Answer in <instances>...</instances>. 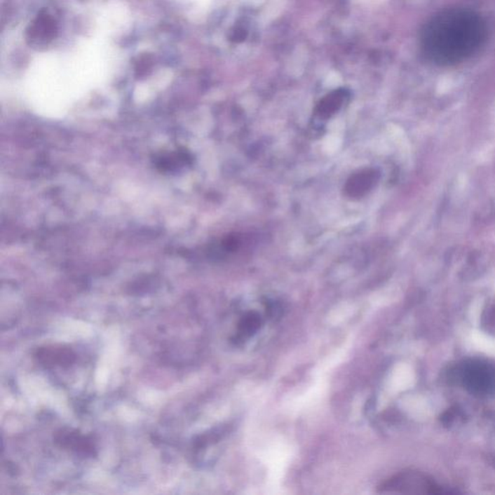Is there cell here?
Listing matches in <instances>:
<instances>
[{"label":"cell","instance_id":"52a82bcc","mask_svg":"<svg viewBox=\"0 0 495 495\" xmlns=\"http://www.w3.org/2000/svg\"><path fill=\"white\" fill-rule=\"evenodd\" d=\"M349 92L346 89H338L332 91L328 95L324 97L316 108V116L320 118L327 119L334 116L344 103L348 101Z\"/></svg>","mask_w":495,"mask_h":495},{"label":"cell","instance_id":"6da1fadb","mask_svg":"<svg viewBox=\"0 0 495 495\" xmlns=\"http://www.w3.org/2000/svg\"><path fill=\"white\" fill-rule=\"evenodd\" d=\"M487 25L478 14L468 9L440 12L428 20L421 33V50L435 65H456L471 57L484 45Z\"/></svg>","mask_w":495,"mask_h":495},{"label":"cell","instance_id":"5b68a950","mask_svg":"<svg viewBox=\"0 0 495 495\" xmlns=\"http://www.w3.org/2000/svg\"><path fill=\"white\" fill-rule=\"evenodd\" d=\"M264 316H267V313ZM264 316L255 311L245 313L239 320L234 341L236 343L243 344L257 335V332L264 327Z\"/></svg>","mask_w":495,"mask_h":495},{"label":"cell","instance_id":"3957f363","mask_svg":"<svg viewBox=\"0 0 495 495\" xmlns=\"http://www.w3.org/2000/svg\"><path fill=\"white\" fill-rule=\"evenodd\" d=\"M384 494H442L440 487L418 472H402L391 477L379 487Z\"/></svg>","mask_w":495,"mask_h":495},{"label":"cell","instance_id":"8992f818","mask_svg":"<svg viewBox=\"0 0 495 495\" xmlns=\"http://www.w3.org/2000/svg\"><path fill=\"white\" fill-rule=\"evenodd\" d=\"M56 25L55 20L48 15H41L30 27L28 32V40L32 45L48 44L55 36Z\"/></svg>","mask_w":495,"mask_h":495},{"label":"cell","instance_id":"277c9868","mask_svg":"<svg viewBox=\"0 0 495 495\" xmlns=\"http://www.w3.org/2000/svg\"><path fill=\"white\" fill-rule=\"evenodd\" d=\"M379 172L374 168H364L353 173L344 185V193L352 198H359L371 192L379 180Z\"/></svg>","mask_w":495,"mask_h":495},{"label":"cell","instance_id":"7a4b0ae2","mask_svg":"<svg viewBox=\"0 0 495 495\" xmlns=\"http://www.w3.org/2000/svg\"><path fill=\"white\" fill-rule=\"evenodd\" d=\"M456 379L478 398L495 395V365L484 360H468L456 367Z\"/></svg>","mask_w":495,"mask_h":495}]
</instances>
